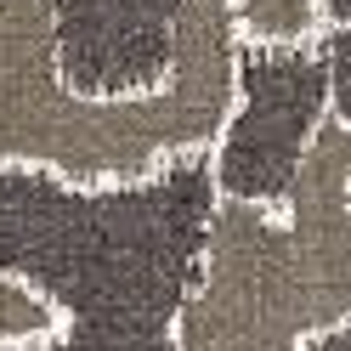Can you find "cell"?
<instances>
[{
    "instance_id": "7a4b0ae2",
    "label": "cell",
    "mask_w": 351,
    "mask_h": 351,
    "mask_svg": "<svg viewBox=\"0 0 351 351\" xmlns=\"http://www.w3.org/2000/svg\"><path fill=\"white\" fill-rule=\"evenodd\" d=\"M328 114H335V69H328L323 40H300V46L244 40L238 46V97L210 147L221 199L283 210L306 147Z\"/></svg>"
},
{
    "instance_id": "277c9868",
    "label": "cell",
    "mask_w": 351,
    "mask_h": 351,
    "mask_svg": "<svg viewBox=\"0 0 351 351\" xmlns=\"http://www.w3.org/2000/svg\"><path fill=\"white\" fill-rule=\"evenodd\" d=\"M69 328V317H62V306L34 289V283L0 272V351H17V346H34V340H51Z\"/></svg>"
},
{
    "instance_id": "8992f818",
    "label": "cell",
    "mask_w": 351,
    "mask_h": 351,
    "mask_svg": "<svg viewBox=\"0 0 351 351\" xmlns=\"http://www.w3.org/2000/svg\"><path fill=\"white\" fill-rule=\"evenodd\" d=\"M306 351H351V312H346L340 323H328V328H317V335L306 340Z\"/></svg>"
},
{
    "instance_id": "3957f363",
    "label": "cell",
    "mask_w": 351,
    "mask_h": 351,
    "mask_svg": "<svg viewBox=\"0 0 351 351\" xmlns=\"http://www.w3.org/2000/svg\"><path fill=\"white\" fill-rule=\"evenodd\" d=\"M283 221L295 227L312 267L340 295H351V119L346 114H328L312 136L295 193L283 204Z\"/></svg>"
},
{
    "instance_id": "5b68a950",
    "label": "cell",
    "mask_w": 351,
    "mask_h": 351,
    "mask_svg": "<svg viewBox=\"0 0 351 351\" xmlns=\"http://www.w3.org/2000/svg\"><path fill=\"white\" fill-rule=\"evenodd\" d=\"M323 51H328V69H335V114L351 119V40L323 34Z\"/></svg>"
},
{
    "instance_id": "6da1fadb",
    "label": "cell",
    "mask_w": 351,
    "mask_h": 351,
    "mask_svg": "<svg viewBox=\"0 0 351 351\" xmlns=\"http://www.w3.org/2000/svg\"><path fill=\"white\" fill-rule=\"evenodd\" d=\"M351 295L300 250L283 210L221 199L210 221L204 278L193 289L176 346L182 351H306L317 328L340 323Z\"/></svg>"
}]
</instances>
